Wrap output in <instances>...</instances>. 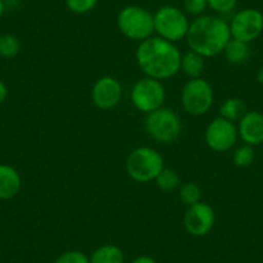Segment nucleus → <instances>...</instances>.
Here are the masks:
<instances>
[{
    "label": "nucleus",
    "instance_id": "obj_1",
    "mask_svg": "<svg viewBox=\"0 0 263 263\" xmlns=\"http://www.w3.org/2000/svg\"><path fill=\"white\" fill-rule=\"evenodd\" d=\"M140 69L154 79H168L181 70V53L173 43L160 36L141 42L136 53Z\"/></svg>",
    "mask_w": 263,
    "mask_h": 263
},
{
    "label": "nucleus",
    "instance_id": "obj_2",
    "mask_svg": "<svg viewBox=\"0 0 263 263\" xmlns=\"http://www.w3.org/2000/svg\"><path fill=\"white\" fill-rule=\"evenodd\" d=\"M187 43L194 52L203 57H213L223 52L231 39L230 25L219 17L199 16L190 24Z\"/></svg>",
    "mask_w": 263,
    "mask_h": 263
},
{
    "label": "nucleus",
    "instance_id": "obj_3",
    "mask_svg": "<svg viewBox=\"0 0 263 263\" xmlns=\"http://www.w3.org/2000/svg\"><path fill=\"white\" fill-rule=\"evenodd\" d=\"M118 27L124 36L143 42L155 31L154 14L142 7H124L118 14Z\"/></svg>",
    "mask_w": 263,
    "mask_h": 263
},
{
    "label": "nucleus",
    "instance_id": "obj_4",
    "mask_svg": "<svg viewBox=\"0 0 263 263\" xmlns=\"http://www.w3.org/2000/svg\"><path fill=\"white\" fill-rule=\"evenodd\" d=\"M164 169V159L151 147H138L126 159V172L137 182H150Z\"/></svg>",
    "mask_w": 263,
    "mask_h": 263
},
{
    "label": "nucleus",
    "instance_id": "obj_5",
    "mask_svg": "<svg viewBox=\"0 0 263 263\" xmlns=\"http://www.w3.org/2000/svg\"><path fill=\"white\" fill-rule=\"evenodd\" d=\"M154 27L159 36L173 43L186 36L190 24L181 9L173 6H165L154 14Z\"/></svg>",
    "mask_w": 263,
    "mask_h": 263
},
{
    "label": "nucleus",
    "instance_id": "obj_6",
    "mask_svg": "<svg viewBox=\"0 0 263 263\" xmlns=\"http://www.w3.org/2000/svg\"><path fill=\"white\" fill-rule=\"evenodd\" d=\"M146 129L148 135L161 143L174 142L179 137L182 123L179 116L169 108H159L147 115Z\"/></svg>",
    "mask_w": 263,
    "mask_h": 263
},
{
    "label": "nucleus",
    "instance_id": "obj_7",
    "mask_svg": "<svg viewBox=\"0 0 263 263\" xmlns=\"http://www.w3.org/2000/svg\"><path fill=\"white\" fill-rule=\"evenodd\" d=\"M214 93L206 80L196 78L187 83L182 89V106L189 114L195 116L204 115L213 105Z\"/></svg>",
    "mask_w": 263,
    "mask_h": 263
},
{
    "label": "nucleus",
    "instance_id": "obj_8",
    "mask_svg": "<svg viewBox=\"0 0 263 263\" xmlns=\"http://www.w3.org/2000/svg\"><path fill=\"white\" fill-rule=\"evenodd\" d=\"M165 100L163 84L154 78L138 80L132 90V102L140 111L150 114L159 110Z\"/></svg>",
    "mask_w": 263,
    "mask_h": 263
},
{
    "label": "nucleus",
    "instance_id": "obj_9",
    "mask_svg": "<svg viewBox=\"0 0 263 263\" xmlns=\"http://www.w3.org/2000/svg\"><path fill=\"white\" fill-rule=\"evenodd\" d=\"M230 31L234 39L244 43L253 42L263 31V14L254 8L237 12L230 25Z\"/></svg>",
    "mask_w": 263,
    "mask_h": 263
},
{
    "label": "nucleus",
    "instance_id": "obj_10",
    "mask_svg": "<svg viewBox=\"0 0 263 263\" xmlns=\"http://www.w3.org/2000/svg\"><path fill=\"white\" fill-rule=\"evenodd\" d=\"M237 128L234 121L224 118H217L208 125L205 132V141L212 150L223 153L234 147L237 140Z\"/></svg>",
    "mask_w": 263,
    "mask_h": 263
},
{
    "label": "nucleus",
    "instance_id": "obj_11",
    "mask_svg": "<svg viewBox=\"0 0 263 263\" xmlns=\"http://www.w3.org/2000/svg\"><path fill=\"white\" fill-rule=\"evenodd\" d=\"M216 214L213 208L205 203H197L189 206L183 217V226L190 235L204 236L214 226Z\"/></svg>",
    "mask_w": 263,
    "mask_h": 263
},
{
    "label": "nucleus",
    "instance_id": "obj_12",
    "mask_svg": "<svg viewBox=\"0 0 263 263\" xmlns=\"http://www.w3.org/2000/svg\"><path fill=\"white\" fill-rule=\"evenodd\" d=\"M123 88L118 79L112 77H103L96 82L92 90L95 105L102 110L114 108L121 100Z\"/></svg>",
    "mask_w": 263,
    "mask_h": 263
},
{
    "label": "nucleus",
    "instance_id": "obj_13",
    "mask_svg": "<svg viewBox=\"0 0 263 263\" xmlns=\"http://www.w3.org/2000/svg\"><path fill=\"white\" fill-rule=\"evenodd\" d=\"M240 137L247 145L257 146L263 142V115L258 111L247 112L239 123Z\"/></svg>",
    "mask_w": 263,
    "mask_h": 263
},
{
    "label": "nucleus",
    "instance_id": "obj_14",
    "mask_svg": "<svg viewBox=\"0 0 263 263\" xmlns=\"http://www.w3.org/2000/svg\"><path fill=\"white\" fill-rule=\"evenodd\" d=\"M21 176L13 166L0 164V200H11L21 190Z\"/></svg>",
    "mask_w": 263,
    "mask_h": 263
},
{
    "label": "nucleus",
    "instance_id": "obj_15",
    "mask_svg": "<svg viewBox=\"0 0 263 263\" xmlns=\"http://www.w3.org/2000/svg\"><path fill=\"white\" fill-rule=\"evenodd\" d=\"M204 67H205L204 57L199 53L194 52V50L186 53L181 58V69L183 70L184 74L189 75L192 79L200 77L204 71Z\"/></svg>",
    "mask_w": 263,
    "mask_h": 263
},
{
    "label": "nucleus",
    "instance_id": "obj_16",
    "mask_svg": "<svg viewBox=\"0 0 263 263\" xmlns=\"http://www.w3.org/2000/svg\"><path fill=\"white\" fill-rule=\"evenodd\" d=\"M89 260L90 263H124V254L116 245H103L93 252Z\"/></svg>",
    "mask_w": 263,
    "mask_h": 263
},
{
    "label": "nucleus",
    "instance_id": "obj_17",
    "mask_svg": "<svg viewBox=\"0 0 263 263\" xmlns=\"http://www.w3.org/2000/svg\"><path fill=\"white\" fill-rule=\"evenodd\" d=\"M224 54L231 63H242L249 57V47L248 43L241 42L237 39H230L227 45L224 47Z\"/></svg>",
    "mask_w": 263,
    "mask_h": 263
},
{
    "label": "nucleus",
    "instance_id": "obj_18",
    "mask_svg": "<svg viewBox=\"0 0 263 263\" xmlns=\"http://www.w3.org/2000/svg\"><path fill=\"white\" fill-rule=\"evenodd\" d=\"M247 106L241 98H229L224 103H222L219 108V114L222 118L227 119L230 121L240 120L245 115Z\"/></svg>",
    "mask_w": 263,
    "mask_h": 263
},
{
    "label": "nucleus",
    "instance_id": "obj_19",
    "mask_svg": "<svg viewBox=\"0 0 263 263\" xmlns=\"http://www.w3.org/2000/svg\"><path fill=\"white\" fill-rule=\"evenodd\" d=\"M21 50V43L14 35H0V55L7 60L16 57Z\"/></svg>",
    "mask_w": 263,
    "mask_h": 263
},
{
    "label": "nucleus",
    "instance_id": "obj_20",
    "mask_svg": "<svg viewBox=\"0 0 263 263\" xmlns=\"http://www.w3.org/2000/svg\"><path fill=\"white\" fill-rule=\"evenodd\" d=\"M156 184L163 191H173L179 184V177L174 171L164 168L156 177Z\"/></svg>",
    "mask_w": 263,
    "mask_h": 263
},
{
    "label": "nucleus",
    "instance_id": "obj_21",
    "mask_svg": "<svg viewBox=\"0 0 263 263\" xmlns=\"http://www.w3.org/2000/svg\"><path fill=\"white\" fill-rule=\"evenodd\" d=\"M179 197L184 204H187L189 206L194 205V204L200 203L201 200V190L200 187L197 186L196 183H190L183 184L179 190Z\"/></svg>",
    "mask_w": 263,
    "mask_h": 263
},
{
    "label": "nucleus",
    "instance_id": "obj_22",
    "mask_svg": "<svg viewBox=\"0 0 263 263\" xmlns=\"http://www.w3.org/2000/svg\"><path fill=\"white\" fill-rule=\"evenodd\" d=\"M232 159H234L235 165L241 166V168L249 166L253 163V160H254V150H253V146L245 145L239 147L235 151L234 158Z\"/></svg>",
    "mask_w": 263,
    "mask_h": 263
},
{
    "label": "nucleus",
    "instance_id": "obj_23",
    "mask_svg": "<svg viewBox=\"0 0 263 263\" xmlns=\"http://www.w3.org/2000/svg\"><path fill=\"white\" fill-rule=\"evenodd\" d=\"M97 3L98 0H65V4L69 11L77 14H85L93 11Z\"/></svg>",
    "mask_w": 263,
    "mask_h": 263
},
{
    "label": "nucleus",
    "instance_id": "obj_24",
    "mask_svg": "<svg viewBox=\"0 0 263 263\" xmlns=\"http://www.w3.org/2000/svg\"><path fill=\"white\" fill-rule=\"evenodd\" d=\"M55 263H90L89 257L79 250H69L61 254Z\"/></svg>",
    "mask_w": 263,
    "mask_h": 263
},
{
    "label": "nucleus",
    "instance_id": "obj_25",
    "mask_svg": "<svg viewBox=\"0 0 263 263\" xmlns=\"http://www.w3.org/2000/svg\"><path fill=\"white\" fill-rule=\"evenodd\" d=\"M208 7L218 13H229L234 11L237 4V0H206Z\"/></svg>",
    "mask_w": 263,
    "mask_h": 263
},
{
    "label": "nucleus",
    "instance_id": "obj_26",
    "mask_svg": "<svg viewBox=\"0 0 263 263\" xmlns=\"http://www.w3.org/2000/svg\"><path fill=\"white\" fill-rule=\"evenodd\" d=\"M183 6L187 13L192 16H200L208 7V2L206 0H184Z\"/></svg>",
    "mask_w": 263,
    "mask_h": 263
},
{
    "label": "nucleus",
    "instance_id": "obj_27",
    "mask_svg": "<svg viewBox=\"0 0 263 263\" xmlns=\"http://www.w3.org/2000/svg\"><path fill=\"white\" fill-rule=\"evenodd\" d=\"M7 97H8V88L6 83L0 80V105L7 100Z\"/></svg>",
    "mask_w": 263,
    "mask_h": 263
},
{
    "label": "nucleus",
    "instance_id": "obj_28",
    "mask_svg": "<svg viewBox=\"0 0 263 263\" xmlns=\"http://www.w3.org/2000/svg\"><path fill=\"white\" fill-rule=\"evenodd\" d=\"M132 263H158V262H156L154 258L147 257V255H141V257L136 258V259L133 260Z\"/></svg>",
    "mask_w": 263,
    "mask_h": 263
},
{
    "label": "nucleus",
    "instance_id": "obj_29",
    "mask_svg": "<svg viewBox=\"0 0 263 263\" xmlns=\"http://www.w3.org/2000/svg\"><path fill=\"white\" fill-rule=\"evenodd\" d=\"M4 8H6V7H4V2L3 0H0V18H2V16H3Z\"/></svg>",
    "mask_w": 263,
    "mask_h": 263
},
{
    "label": "nucleus",
    "instance_id": "obj_30",
    "mask_svg": "<svg viewBox=\"0 0 263 263\" xmlns=\"http://www.w3.org/2000/svg\"><path fill=\"white\" fill-rule=\"evenodd\" d=\"M257 79H258V82H259V83H263V69L260 70L259 72H258V75H257Z\"/></svg>",
    "mask_w": 263,
    "mask_h": 263
},
{
    "label": "nucleus",
    "instance_id": "obj_31",
    "mask_svg": "<svg viewBox=\"0 0 263 263\" xmlns=\"http://www.w3.org/2000/svg\"><path fill=\"white\" fill-rule=\"evenodd\" d=\"M39 263H44V262H39Z\"/></svg>",
    "mask_w": 263,
    "mask_h": 263
}]
</instances>
